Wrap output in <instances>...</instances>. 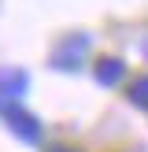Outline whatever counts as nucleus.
Returning <instances> with one entry per match:
<instances>
[{"instance_id":"f257e3e1","label":"nucleus","mask_w":148,"mask_h":152,"mask_svg":"<svg viewBox=\"0 0 148 152\" xmlns=\"http://www.w3.org/2000/svg\"><path fill=\"white\" fill-rule=\"evenodd\" d=\"M118 74H122V67H118V63H104V67H100V78H104V82H115Z\"/></svg>"}]
</instances>
